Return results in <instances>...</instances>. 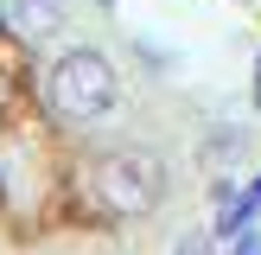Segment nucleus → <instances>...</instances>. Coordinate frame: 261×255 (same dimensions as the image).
Listing matches in <instances>:
<instances>
[{
    "mask_svg": "<svg viewBox=\"0 0 261 255\" xmlns=\"http://www.w3.org/2000/svg\"><path fill=\"white\" fill-rule=\"evenodd\" d=\"M45 102H51L58 121L96 128V121H109L115 102H121V76H115V64L102 58L96 45H70L51 64V76H45Z\"/></svg>",
    "mask_w": 261,
    "mask_h": 255,
    "instance_id": "nucleus-1",
    "label": "nucleus"
},
{
    "mask_svg": "<svg viewBox=\"0 0 261 255\" xmlns=\"http://www.w3.org/2000/svg\"><path fill=\"white\" fill-rule=\"evenodd\" d=\"M89 191H96V204L115 211V217H147L153 198H160V172H153L147 153L115 147V153H96V166H89Z\"/></svg>",
    "mask_w": 261,
    "mask_h": 255,
    "instance_id": "nucleus-2",
    "label": "nucleus"
},
{
    "mask_svg": "<svg viewBox=\"0 0 261 255\" xmlns=\"http://www.w3.org/2000/svg\"><path fill=\"white\" fill-rule=\"evenodd\" d=\"M64 19H70V0H7V32H19L25 45L58 38Z\"/></svg>",
    "mask_w": 261,
    "mask_h": 255,
    "instance_id": "nucleus-3",
    "label": "nucleus"
},
{
    "mask_svg": "<svg viewBox=\"0 0 261 255\" xmlns=\"http://www.w3.org/2000/svg\"><path fill=\"white\" fill-rule=\"evenodd\" d=\"M236 153H242V128H211V134H204V160L211 166H236Z\"/></svg>",
    "mask_w": 261,
    "mask_h": 255,
    "instance_id": "nucleus-4",
    "label": "nucleus"
},
{
    "mask_svg": "<svg viewBox=\"0 0 261 255\" xmlns=\"http://www.w3.org/2000/svg\"><path fill=\"white\" fill-rule=\"evenodd\" d=\"M223 255H261V230H242V236L223 242Z\"/></svg>",
    "mask_w": 261,
    "mask_h": 255,
    "instance_id": "nucleus-5",
    "label": "nucleus"
},
{
    "mask_svg": "<svg viewBox=\"0 0 261 255\" xmlns=\"http://www.w3.org/2000/svg\"><path fill=\"white\" fill-rule=\"evenodd\" d=\"M178 255H211V230H191V236L178 242Z\"/></svg>",
    "mask_w": 261,
    "mask_h": 255,
    "instance_id": "nucleus-6",
    "label": "nucleus"
},
{
    "mask_svg": "<svg viewBox=\"0 0 261 255\" xmlns=\"http://www.w3.org/2000/svg\"><path fill=\"white\" fill-rule=\"evenodd\" d=\"M249 102L261 109V51H255V76H249Z\"/></svg>",
    "mask_w": 261,
    "mask_h": 255,
    "instance_id": "nucleus-7",
    "label": "nucleus"
},
{
    "mask_svg": "<svg viewBox=\"0 0 261 255\" xmlns=\"http://www.w3.org/2000/svg\"><path fill=\"white\" fill-rule=\"evenodd\" d=\"M0 26H7V7H0Z\"/></svg>",
    "mask_w": 261,
    "mask_h": 255,
    "instance_id": "nucleus-8",
    "label": "nucleus"
},
{
    "mask_svg": "<svg viewBox=\"0 0 261 255\" xmlns=\"http://www.w3.org/2000/svg\"><path fill=\"white\" fill-rule=\"evenodd\" d=\"M102 7H115V0H102Z\"/></svg>",
    "mask_w": 261,
    "mask_h": 255,
    "instance_id": "nucleus-9",
    "label": "nucleus"
}]
</instances>
